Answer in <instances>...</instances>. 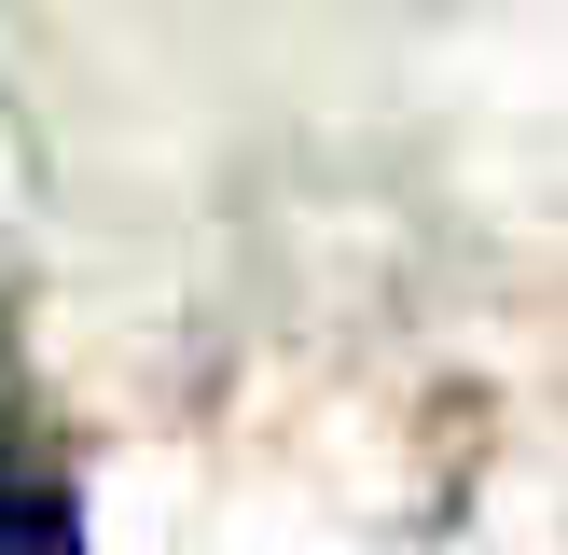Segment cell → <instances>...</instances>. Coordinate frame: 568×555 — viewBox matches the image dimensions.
<instances>
[{
  "label": "cell",
  "instance_id": "6da1fadb",
  "mask_svg": "<svg viewBox=\"0 0 568 555\" xmlns=\"http://www.w3.org/2000/svg\"><path fill=\"white\" fill-rule=\"evenodd\" d=\"M0 555H83V514L55 472H0Z\"/></svg>",
  "mask_w": 568,
  "mask_h": 555
}]
</instances>
